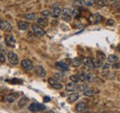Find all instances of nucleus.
Returning a JSON list of instances; mask_svg holds the SVG:
<instances>
[{"label":"nucleus","mask_w":120,"mask_h":113,"mask_svg":"<svg viewBox=\"0 0 120 113\" xmlns=\"http://www.w3.org/2000/svg\"><path fill=\"white\" fill-rule=\"evenodd\" d=\"M29 110L31 112H39V111H44L46 109V107H45L44 104H40V103H37V102H33L31 103L30 106H29Z\"/></svg>","instance_id":"nucleus-1"},{"label":"nucleus","mask_w":120,"mask_h":113,"mask_svg":"<svg viewBox=\"0 0 120 113\" xmlns=\"http://www.w3.org/2000/svg\"><path fill=\"white\" fill-rule=\"evenodd\" d=\"M0 29L3 30V31H5V32H10L13 29V26L8 20L1 19L0 20Z\"/></svg>","instance_id":"nucleus-2"},{"label":"nucleus","mask_w":120,"mask_h":113,"mask_svg":"<svg viewBox=\"0 0 120 113\" xmlns=\"http://www.w3.org/2000/svg\"><path fill=\"white\" fill-rule=\"evenodd\" d=\"M61 17L65 21H68V22L70 21L72 18V9L68 7L63 8L61 11Z\"/></svg>","instance_id":"nucleus-3"},{"label":"nucleus","mask_w":120,"mask_h":113,"mask_svg":"<svg viewBox=\"0 0 120 113\" xmlns=\"http://www.w3.org/2000/svg\"><path fill=\"white\" fill-rule=\"evenodd\" d=\"M5 43L8 47L14 48L16 46V40L12 34H8L5 36Z\"/></svg>","instance_id":"nucleus-4"},{"label":"nucleus","mask_w":120,"mask_h":113,"mask_svg":"<svg viewBox=\"0 0 120 113\" xmlns=\"http://www.w3.org/2000/svg\"><path fill=\"white\" fill-rule=\"evenodd\" d=\"M20 65L25 71H30L33 68V64L30 59H23L20 62Z\"/></svg>","instance_id":"nucleus-5"},{"label":"nucleus","mask_w":120,"mask_h":113,"mask_svg":"<svg viewBox=\"0 0 120 113\" xmlns=\"http://www.w3.org/2000/svg\"><path fill=\"white\" fill-rule=\"evenodd\" d=\"M8 60L9 64L12 65H18V64H19V57L13 52H9L8 53Z\"/></svg>","instance_id":"nucleus-6"},{"label":"nucleus","mask_w":120,"mask_h":113,"mask_svg":"<svg viewBox=\"0 0 120 113\" xmlns=\"http://www.w3.org/2000/svg\"><path fill=\"white\" fill-rule=\"evenodd\" d=\"M31 28H32V31L34 32V34H36L38 36H45V34H46L45 30L39 24H33Z\"/></svg>","instance_id":"nucleus-7"},{"label":"nucleus","mask_w":120,"mask_h":113,"mask_svg":"<svg viewBox=\"0 0 120 113\" xmlns=\"http://www.w3.org/2000/svg\"><path fill=\"white\" fill-rule=\"evenodd\" d=\"M48 83H49V85H51L53 88H55V89H61L63 87V85L60 83L59 80L56 79L55 77H50L48 79Z\"/></svg>","instance_id":"nucleus-8"},{"label":"nucleus","mask_w":120,"mask_h":113,"mask_svg":"<svg viewBox=\"0 0 120 113\" xmlns=\"http://www.w3.org/2000/svg\"><path fill=\"white\" fill-rule=\"evenodd\" d=\"M19 96V93H13V94H11V95L5 96V97L2 99V100L5 101V102H8V103H13V102H15V100L18 99Z\"/></svg>","instance_id":"nucleus-9"},{"label":"nucleus","mask_w":120,"mask_h":113,"mask_svg":"<svg viewBox=\"0 0 120 113\" xmlns=\"http://www.w3.org/2000/svg\"><path fill=\"white\" fill-rule=\"evenodd\" d=\"M34 73L39 77H45L46 75V71L42 65H37L34 67Z\"/></svg>","instance_id":"nucleus-10"},{"label":"nucleus","mask_w":120,"mask_h":113,"mask_svg":"<svg viewBox=\"0 0 120 113\" xmlns=\"http://www.w3.org/2000/svg\"><path fill=\"white\" fill-rule=\"evenodd\" d=\"M88 109H89L88 104H86V103H84V102H80V103H79V104L76 106V111H78V112L86 111V110H88Z\"/></svg>","instance_id":"nucleus-11"},{"label":"nucleus","mask_w":120,"mask_h":113,"mask_svg":"<svg viewBox=\"0 0 120 113\" xmlns=\"http://www.w3.org/2000/svg\"><path fill=\"white\" fill-rule=\"evenodd\" d=\"M77 83H74V82H70V83H68L66 85V90L68 92H76L77 91Z\"/></svg>","instance_id":"nucleus-12"},{"label":"nucleus","mask_w":120,"mask_h":113,"mask_svg":"<svg viewBox=\"0 0 120 113\" xmlns=\"http://www.w3.org/2000/svg\"><path fill=\"white\" fill-rule=\"evenodd\" d=\"M83 64L88 67V68H94V64H93V59L90 58V57H87V58H84L83 59Z\"/></svg>","instance_id":"nucleus-13"},{"label":"nucleus","mask_w":120,"mask_h":113,"mask_svg":"<svg viewBox=\"0 0 120 113\" xmlns=\"http://www.w3.org/2000/svg\"><path fill=\"white\" fill-rule=\"evenodd\" d=\"M18 28H19V29H20V30L25 31V30H28L29 29L30 25H29L28 22H25V21L20 20V21L18 22Z\"/></svg>","instance_id":"nucleus-14"},{"label":"nucleus","mask_w":120,"mask_h":113,"mask_svg":"<svg viewBox=\"0 0 120 113\" xmlns=\"http://www.w3.org/2000/svg\"><path fill=\"white\" fill-rule=\"evenodd\" d=\"M71 64L74 66V67H79L83 64V60H81L80 58L79 57H76L74 59H72L71 61Z\"/></svg>","instance_id":"nucleus-15"},{"label":"nucleus","mask_w":120,"mask_h":113,"mask_svg":"<svg viewBox=\"0 0 120 113\" xmlns=\"http://www.w3.org/2000/svg\"><path fill=\"white\" fill-rule=\"evenodd\" d=\"M37 22H38V24H39L40 26L45 27V26L48 25V18H47V17H44V16H43V17L37 18Z\"/></svg>","instance_id":"nucleus-16"},{"label":"nucleus","mask_w":120,"mask_h":113,"mask_svg":"<svg viewBox=\"0 0 120 113\" xmlns=\"http://www.w3.org/2000/svg\"><path fill=\"white\" fill-rule=\"evenodd\" d=\"M79 98V94L77 93V92H75V93H72L71 95H69V96L68 97L67 100H68V103H72V102H74V101H76V100H78Z\"/></svg>","instance_id":"nucleus-17"},{"label":"nucleus","mask_w":120,"mask_h":113,"mask_svg":"<svg viewBox=\"0 0 120 113\" xmlns=\"http://www.w3.org/2000/svg\"><path fill=\"white\" fill-rule=\"evenodd\" d=\"M61 9H60L58 7H54L53 8V10L51 11V16L53 17V18H59L60 16H61Z\"/></svg>","instance_id":"nucleus-18"},{"label":"nucleus","mask_w":120,"mask_h":113,"mask_svg":"<svg viewBox=\"0 0 120 113\" xmlns=\"http://www.w3.org/2000/svg\"><path fill=\"white\" fill-rule=\"evenodd\" d=\"M56 66L59 70H62V71H68L69 69V67L68 66V64H65V63H62V62H57V63L56 64Z\"/></svg>","instance_id":"nucleus-19"},{"label":"nucleus","mask_w":120,"mask_h":113,"mask_svg":"<svg viewBox=\"0 0 120 113\" xmlns=\"http://www.w3.org/2000/svg\"><path fill=\"white\" fill-rule=\"evenodd\" d=\"M29 102V99L27 98V97H22L20 100L19 101V107L20 108V109H23L26 105H27V103Z\"/></svg>","instance_id":"nucleus-20"},{"label":"nucleus","mask_w":120,"mask_h":113,"mask_svg":"<svg viewBox=\"0 0 120 113\" xmlns=\"http://www.w3.org/2000/svg\"><path fill=\"white\" fill-rule=\"evenodd\" d=\"M93 64H94V68H99V67H102L104 65L103 64V60L101 59H93Z\"/></svg>","instance_id":"nucleus-21"},{"label":"nucleus","mask_w":120,"mask_h":113,"mask_svg":"<svg viewBox=\"0 0 120 113\" xmlns=\"http://www.w3.org/2000/svg\"><path fill=\"white\" fill-rule=\"evenodd\" d=\"M86 81L89 82V83H93L95 81V75L93 74H91V73L87 74H86Z\"/></svg>","instance_id":"nucleus-22"},{"label":"nucleus","mask_w":120,"mask_h":113,"mask_svg":"<svg viewBox=\"0 0 120 113\" xmlns=\"http://www.w3.org/2000/svg\"><path fill=\"white\" fill-rule=\"evenodd\" d=\"M107 61H108V63H116L118 61V57L116 54H111V55L108 56Z\"/></svg>","instance_id":"nucleus-23"},{"label":"nucleus","mask_w":120,"mask_h":113,"mask_svg":"<svg viewBox=\"0 0 120 113\" xmlns=\"http://www.w3.org/2000/svg\"><path fill=\"white\" fill-rule=\"evenodd\" d=\"M88 87H89V85H85V84L78 85V86H77V91H78V92H83V91H85L86 89H88Z\"/></svg>","instance_id":"nucleus-24"},{"label":"nucleus","mask_w":120,"mask_h":113,"mask_svg":"<svg viewBox=\"0 0 120 113\" xmlns=\"http://www.w3.org/2000/svg\"><path fill=\"white\" fill-rule=\"evenodd\" d=\"M69 79H70V81H72L74 83H77V84L80 81V78H79V74H72V75H70L69 76Z\"/></svg>","instance_id":"nucleus-25"},{"label":"nucleus","mask_w":120,"mask_h":113,"mask_svg":"<svg viewBox=\"0 0 120 113\" xmlns=\"http://www.w3.org/2000/svg\"><path fill=\"white\" fill-rule=\"evenodd\" d=\"M92 18H93V24H98V23L101 21L102 16L99 14H94L93 17H92Z\"/></svg>","instance_id":"nucleus-26"},{"label":"nucleus","mask_w":120,"mask_h":113,"mask_svg":"<svg viewBox=\"0 0 120 113\" xmlns=\"http://www.w3.org/2000/svg\"><path fill=\"white\" fill-rule=\"evenodd\" d=\"M110 4V1L109 0H99L97 2V5L99 7H105V6H108Z\"/></svg>","instance_id":"nucleus-27"},{"label":"nucleus","mask_w":120,"mask_h":113,"mask_svg":"<svg viewBox=\"0 0 120 113\" xmlns=\"http://www.w3.org/2000/svg\"><path fill=\"white\" fill-rule=\"evenodd\" d=\"M83 95L85 97H93L94 96V91L91 89H86L85 91H83Z\"/></svg>","instance_id":"nucleus-28"},{"label":"nucleus","mask_w":120,"mask_h":113,"mask_svg":"<svg viewBox=\"0 0 120 113\" xmlns=\"http://www.w3.org/2000/svg\"><path fill=\"white\" fill-rule=\"evenodd\" d=\"M25 18L29 20H35V19H37V15L35 13H30V14L25 15Z\"/></svg>","instance_id":"nucleus-29"},{"label":"nucleus","mask_w":120,"mask_h":113,"mask_svg":"<svg viewBox=\"0 0 120 113\" xmlns=\"http://www.w3.org/2000/svg\"><path fill=\"white\" fill-rule=\"evenodd\" d=\"M56 79H57V80H65V74H62V73H56V74H55V76H54Z\"/></svg>","instance_id":"nucleus-30"},{"label":"nucleus","mask_w":120,"mask_h":113,"mask_svg":"<svg viewBox=\"0 0 120 113\" xmlns=\"http://www.w3.org/2000/svg\"><path fill=\"white\" fill-rule=\"evenodd\" d=\"M6 60H7V58H6V55H5L4 52H2L0 50V64H4L6 62Z\"/></svg>","instance_id":"nucleus-31"},{"label":"nucleus","mask_w":120,"mask_h":113,"mask_svg":"<svg viewBox=\"0 0 120 113\" xmlns=\"http://www.w3.org/2000/svg\"><path fill=\"white\" fill-rule=\"evenodd\" d=\"M79 78H80V81H81V82L86 81V74H85L84 72H80V73L79 74Z\"/></svg>","instance_id":"nucleus-32"},{"label":"nucleus","mask_w":120,"mask_h":113,"mask_svg":"<svg viewBox=\"0 0 120 113\" xmlns=\"http://www.w3.org/2000/svg\"><path fill=\"white\" fill-rule=\"evenodd\" d=\"M97 56H98V58H99V59H101V60H105V53H100V52H98V53H97Z\"/></svg>","instance_id":"nucleus-33"},{"label":"nucleus","mask_w":120,"mask_h":113,"mask_svg":"<svg viewBox=\"0 0 120 113\" xmlns=\"http://www.w3.org/2000/svg\"><path fill=\"white\" fill-rule=\"evenodd\" d=\"M42 15H43L44 17H49V16H51V12H50L49 10H44V11L42 12Z\"/></svg>","instance_id":"nucleus-34"},{"label":"nucleus","mask_w":120,"mask_h":113,"mask_svg":"<svg viewBox=\"0 0 120 113\" xmlns=\"http://www.w3.org/2000/svg\"><path fill=\"white\" fill-rule=\"evenodd\" d=\"M79 14V9H78V8L72 9V16H74V17H77V16H78Z\"/></svg>","instance_id":"nucleus-35"},{"label":"nucleus","mask_w":120,"mask_h":113,"mask_svg":"<svg viewBox=\"0 0 120 113\" xmlns=\"http://www.w3.org/2000/svg\"><path fill=\"white\" fill-rule=\"evenodd\" d=\"M109 67H110V64H105L103 69H104V70H106V69H109Z\"/></svg>","instance_id":"nucleus-36"},{"label":"nucleus","mask_w":120,"mask_h":113,"mask_svg":"<svg viewBox=\"0 0 120 113\" xmlns=\"http://www.w3.org/2000/svg\"><path fill=\"white\" fill-rule=\"evenodd\" d=\"M50 100H51V99H50V98H48V97H45V98H44V101H45V102H49Z\"/></svg>","instance_id":"nucleus-37"},{"label":"nucleus","mask_w":120,"mask_h":113,"mask_svg":"<svg viewBox=\"0 0 120 113\" xmlns=\"http://www.w3.org/2000/svg\"><path fill=\"white\" fill-rule=\"evenodd\" d=\"M116 64H114V68H118V67H120V63H116Z\"/></svg>","instance_id":"nucleus-38"},{"label":"nucleus","mask_w":120,"mask_h":113,"mask_svg":"<svg viewBox=\"0 0 120 113\" xmlns=\"http://www.w3.org/2000/svg\"><path fill=\"white\" fill-rule=\"evenodd\" d=\"M107 24H108V25H113V24H114V21H113L112 19H109V20L107 21Z\"/></svg>","instance_id":"nucleus-39"},{"label":"nucleus","mask_w":120,"mask_h":113,"mask_svg":"<svg viewBox=\"0 0 120 113\" xmlns=\"http://www.w3.org/2000/svg\"><path fill=\"white\" fill-rule=\"evenodd\" d=\"M117 9H118V10H119V11H120V4H119V5H118V7H117Z\"/></svg>","instance_id":"nucleus-40"},{"label":"nucleus","mask_w":120,"mask_h":113,"mask_svg":"<svg viewBox=\"0 0 120 113\" xmlns=\"http://www.w3.org/2000/svg\"><path fill=\"white\" fill-rule=\"evenodd\" d=\"M0 49H2V45L1 44H0Z\"/></svg>","instance_id":"nucleus-41"}]
</instances>
